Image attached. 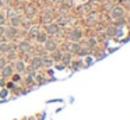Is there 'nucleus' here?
<instances>
[{
  "label": "nucleus",
  "instance_id": "3",
  "mask_svg": "<svg viewBox=\"0 0 130 120\" xmlns=\"http://www.w3.org/2000/svg\"><path fill=\"white\" fill-rule=\"evenodd\" d=\"M10 73H11V68H6V70H4V75H10Z\"/></svg>",
  "mask_w": 130,
  "mask_h": 120
},
{
  "label": "nucleus",
  "instance_id": "2",
  "mask_svg": "<svg viewBox=\"0 0 130 120\" xmlns=\"http://www.w3.org/2000/svg\"><path fill=\"white\" fill-rule=\"evenodd\" d=\"M34 66H37V67L41 66V60H39V59H35V60H34Z\"/></svg>",
  "mask_w": 130,
  "mask_h": 120
},
{
  "label": "nucleus",
  "instance_id": "1",
  "mask_svg": "<svg viewBox=\"0 0 130 120\" xmlns=\"http://www.w3.org/2000/svg\"><path fill=\"white\" fill-rule=\"evenodd\" d=\"M56 28H57L56 25H51V27H49V29H48V31H49V32H55V31H56Z\"/></svg>",
  "mask_w": 130,
  "mask_h": 120
}]
</instances>
